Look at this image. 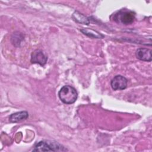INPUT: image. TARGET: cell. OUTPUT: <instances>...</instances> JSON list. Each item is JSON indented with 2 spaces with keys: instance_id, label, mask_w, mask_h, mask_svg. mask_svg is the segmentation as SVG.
Segmentation results:
<instances>
[{
  "instance_id": "1",
  "label": "cell",
  "mask_w": 152,
  "mask_h": 152,
  "mask_svg": "<svg viewBox=\"0 0 152 152\" xmlns=\"http://www.w3.org/2000/svg\"><path fill=\"white\" fill-rule=\"evenodd\" d=\"M34 151H68L58 142L50 140H43L36 143L33 149Z\"/></svg>"
},
{
  "instance_id": "2",
  "label": "cell",
  "mask_w": 152,
  "mask_h": 152,
  "mask_svg": "<svg viewBox=\"0 0 152 152\" xmlns=\"http://www.w3.org/2000/svg\"><path fill=\"white\" fill-rule=\"evenodd\" d=\"M58 96L64 103L69 104L74 103L77 100L78 94L73 87L66 85L61 88L58 93Z\"/></svg>"
},
{
  "instance_id": "3",
  "label": "cell",
  "mask_w": 152,
  "mask_h": 152,
  "mask_svg": "<svg viewBox=\"0 0 152 152\" xmlns=\"http://www.w3.org/2000/svg\"><path fill=\"white\" fill-rule=\"evenodd\" d=\"M135 19V14L129 10L122 9L113 15V20L118 23L128 25L132 23Z\"/></svg>"
},
{
  "instance_id": "4",
  "label": "cell",
  "mask_w": 152,
  "mask_h": 152,
  "mask_svg": "<svg viewBox=\"0 0 152 152\" xmlns=\"http://www.w3.org/2000/svg\"><path fill=\"white\" fill-rule=\"evenodd\" d=\"M128 81L125 77L121 75L115 76L110 82V86L114 90H124L127 87Z\"/></svg>"
},
{
  "instance_id": "5",
  "label": "cell",
  "mask_w": 152,
  "mask_h": 152,
  "mask_svg": "<svg viewBox=\"0 0 152 152\" xmlns=\"http://www.w3.org/2000/svg\"><path fill=\"white\" fill-rule=\"evenodd\" d=\"M48 56L40 49L33 51L31 55L30 61L33 64H39L41 66H44L47 62Z\"/></svg>"
},
{
  "instance_id": "6",
  "label": "cell",
  "mask_w": 152,
  "mask_h": 152,
  "mask_svg": "<svg viewBox=\"0 0 152 152\" xmlns=\"http://www.w3.org/2000/svg\"><path fill=\"white\" fill-rule=\"evenodd\" d=\"M135 56L137 59L146 62H151L152 60L151 50L147 48H139L136 50Z\"/></svg>"
},
{
  "instance_id": "7",
  "label": "cell",
  "mask_w": 152,
  "mask_h": 152,
  "mask_svg": "<svg viewBox=\"0 0 152 152\" xmlns=\"http://www.w3.org/2000/svg\"><path fill=\"white\" fill-rule=\"evenodd\" d=\"M28 113L27 111H21L12 113L9 116V121L11 123H17L27 119Z\"/></svg>"
},
{
  "instance_id": "8",
  "label": "cell",
  "mask_w": 152,
  "mask_h": 152,
  "mask_svg": "<svg viewBox=\"0 0 152 152\" xmlns=\"http://www.w3.org/2000/svg\"><path fill=\"white\" fill-rule=\"evenodd\" d=\"M80 31L87 36L93 38V39H102L104 37V35L98 32L96 30H93L91 28H83L80 29Z\"/></svg>"
},
{
  "instance_id": "9",
  "label": "cell",
  "mask_w": 152,
  "mask_h": 152,
  "mask_svg": "<svg viewBox=\"0 0 152 152\" xmlns=\"http://www.w3.org/2000/svg\"><path fill=\"white\" fill-rule=\"evenodd\" d=\"M72 17L75 21H76L78 23L83 24H86V25H88L90 23L89 18L78 11H75L72 14Z\"/></svg>"
}]
</instances>
